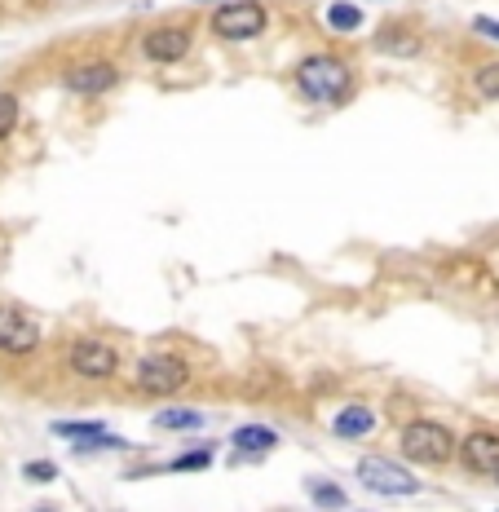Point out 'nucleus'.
I'll list each match as a JSON object with an SVG mask.
<instances>
[{
  "label": "nucleus",
  "instance_id": "nucleus-1",
  "mask_svg": "<svg viewBox=\"0 0 499 512\" xmlns=\"http://www.w3.org/2000/svg\"><path fill=\"white\" fill-rule=\"evenodd\" d=\"M354 67L341 58V53H305L292 67V84L305 102L314 106H345L354 98Z\"/></svg>",
  "mask_w": 499,
  "mask_h": 512
},
{
  "label": "nucleus",
  "instance_id": "nucleus-2",
  "mask_svg": "<svg viewBox=\"0 0 499 512\" xmlns=\"http://www.w3.org/2000/svg\"><path fill=\"white\" fill-rule=\"evenodd\" d=\"M398 451L416 468H447L460 455V437L442 420H407L398 429Z\"/></svg>",
  "mask_w": 499,
  "mask_h": 512
},
{
  "label": "nucleus",
  "instance_id": "nucleus-3",
  "mask_svg": "<svg viewBox=\"0 0 499 512\" xmlns=\"http://www.w3.org/2000/svg\"><path fill=\"white\" fill-rule=\"evenodd\" d=\"M190 384V358L173 349H151L133 362V389L142 398H177Z\"/></svg>",
  "mask_w": 499,
  "mask_h": 512
},
{
  "label": "nucleus",
  "instance_id": "nucleus-4",
  "mask_svg": "<svg viewBox=\"0 0 499 512\" xmlns=\"http://www.w3.org/2000/svg\"><path fill=\"white\" fill-rule=\"evenodd\" d=\"M354 477L358 486L380 499H411L424 490V482L407 468V460H389V455H363L354 464Z\"/></svg>",
  "mask_w": 499,
  "mask_h": 512
},
{
  "label": "nucleus",
  "instance_id": "nucleus-5",
  "mask_svg": "<svg viewBox=\"0 0 499 512\" xmlns=\"http://www.w3.org/2000/svg\"><path fill=\"white\" fill-rule=\"evenodd\" d=\"M62 362H67V371L84 384H111L120 376V349L106 336H76L62 349Z\"/></svg>",
  "mask_w": 499,
  "mask_h": 512
},
{
  "label": "nucleus",
  "instance_id": "nucleus-6",
  "mask_svg": "<svg viewBox=\"0 0 499 512\" xmlns=\"http://www.w3.org/2000/svg\"><path fill=\"white\" fill-rule=\"evenodd\" d=\"M270 27V9L261 0H221L208 14V31L226 45H243V40H257Z\"/></svg>",
  "mask_w": 499,
  "mask_h": 512
},
{
  "label": "nucleus",
  "instance_id": "nucleus-7",
  "mask_svg": "<svg viewBox=\"0 0 499 512\" xmlns=\"http://www.w3.org/2000/svg\"><path fill=\"white\" fill-rule=\"evenodd\" d=\"M137 49H142V58L155 62V67H177V62H186L190 49H195V31L186 23H159L137 36Z\"/></svg>",
  "mask_w": 499,
  "mask_h": 512
},
{
  "label": "nucleus",
  "instance_id": "nucleus-8",
  "mask_svg": "<svg viewBox=\"0 0 499 512\" xmlns=\"http://www.w3.org/2000/svg\"><path fill=\"white\" fill-rule=\"evenodd\" d=\"M124 71L115 58H80L62 71V89L76 93V98H102V93L120 89Z\"/></svg>",
  "mask_w": 499,
  "mask_h": 512
},
{
  "label": "nucleus",
  "instance_id": "nucleus-9",
  "mask_svg": "<svg viewBox=\"0 0 499 512\" xmlns=\"http://www.w3.org/2000/svg\"><path fill=\"white\" fill-rule=\"evenodd\" d=\"M40 340H45V332L23 305H0V354L31 358L40 349Z\"/></svg>",
  "mask_w": 499,
  "mask_h": 512
},
{
  "label": "nucleus",
  "instance_id": "nucleus-10",
  "mask_svg": "<svg viewBox=\"0 0 499 512\" xmlns=\"http://www.w3.org/2000/svg\"><path fill=\"white\" fill-rule=\"evenodd\" d=\"M49 433L62 437V442H67L71 451H80V455H93V451H129V442H124V437H115L102 420H53Z\"/></svg>",
  "mask_w": 499,
  "mask_h": 512
},
{
  "label": "nucleus",
  "instance_id": "nucleus-11",
  "mask_svg": "<svg viewBox=\"0 0 499 512\" xmlns=\"http://www.w3.org/2000/svg\"><path fill=\"white\" fill-rule=\"evenodd\" d=\"M464 473L473 477H499V429H473L460 437V455Z\"/></svg>",
  "mask_w": 499,
  "mask_h": 512
},
{
  "label": "nucleus",
  "instance_id": "nucleus-12",
  "mask_svg": "<svg viewBox=\"0 0 499 512\" xmlns=\"http://www.w3.org/2000/svg\"><path fill=\"white\" fill-rule=\"evenodd\" d=\"M283 437L270 429V424H239L235 433H230V446H235V464L243 460H265V455L279 446Z\"/></svg>",
  "mask_w": 499,
  "mask_h": 512
},
{
  "label": "nucleus",
  "instance_id": "nucleus-13",
  "mask_svg": "<svg viewBox=\"0 0 499 512\" xmlns=\"http://www.w3.org/2000/svg\"><path fill=\"white\" fill-rule=\"evenodd\" d=\"M332 433L341 437V442H363V437L376 433V411L367 407V402H349L332 415Z\"/></svg>",
  "mask_w": 499,
  "mask_h": 512
},
{
  "label": "nucleus",
  "instance_id": "nucleus-14",
  "mask_svg": "<svg viewBox=\"0 0 499 512\" xmlns=\"http://www.w3.org/2000/svg\"><path fill=\"white\" fill-rule=\"evenodd\" d=\"M212 460H217V451H212L208 442H199V446H190V451L173 455V460H164V464H155V468H137V473H129V477H151V473H204V468H212Z\"/></svg>",
  "mask_w": 499,
  "mask_h": 512
},
{
  "label": "nucleus",
  "instance_id": "nucleus-15",
  "mask_svg": "<svg viewBox=\"0 0 499 512\" xmlns=\"http://www.w3.org/2000/svg\"><path fill=\"white\" fill-rule=\"evenodd\" d=\"M376 53H389V58H420L424 36L411 27H385V31H376Z\"/></svg>",
  "mask_w": 499,
  "mask_h": 512
},
{
  "label": "nucleus",
  "instance_id": "nucleus-16",
  "mask_svg": "<svg viewBox=\"0 0 499 512\" xmlns=\"http://www.w3.org/2000/svg\"><path fill=\"white\" fill-rule=\"evenodd\" d=\"M204 424H208V415L195 411V407H164V411H155V429L159 433H199Z\"/></svg>",
  "mask_w": 499,
  "mask_h": 512
},
{
  "label": "nucleus",
  "instance_id": "nucleus-17",
  "mask_svg": "<svg viewBox=\"0 0 499 512\" xmlns=\"http://www.w3.org/2000/svg\"><path fill=\"white\" fill-rule=\"evenodd\" d=\"M305 495H310V504L323 508V512H345V504H349L345 486L332 482V477H305Z\"/></svg>",
  "mask_w": 499,
  "mask_h": 512
},
{
  "label": "nucleus",
  "instance_id": "nucleus-18",
  "mask_svg": "<svg viewBox=\"0 0 499 512\" xmlns=\"http://www.w3.org/2000/svg\"><path fill=\"white\" fill-rule=\"evenodd\" d=\"M323 23L336 31V36H354L358 27H363V9L354 5V0H332L323 14Z\"/></svg>",
  "mask_w": 499,
  "mask_h": 512
},
{
  "label": "nucleus",
  "instance_id": "nucleus-19",
  "mask_svg": "<svg viewBox=\"0 0 499 512\" xmlns=\"http://www.w3.org/2000/svg\"><path fill=\"white\" fill-rule=\"evenodd\" d=\"M473 93L477 98H486V102H499V58L495 62H482V67H473Z\"/></svg>",
  "mask_w": 499,
  "mask_h": 512
},
{
  "label": "nucleus",
  "instance_id": "nucleus-20",
  "mask_svg": "<svg viewBox=\"0 0 499 512\" xmlns=\"http://www.w3.org/2000/svg\"><path fill=\"white\" fill-rule=\"evenodd\" d=\"M18 120H23V102H18L14 89H0V142H9L14 137Z\"/></svg>",
  "mask_w": 499,
  "mask_h": 512
},
{
  "label": "nucleus",
  "instance_id": "nucleus-21",
  "mask_svg": "<svg viewBox=\"0 0 499 512\" xmlns=\"http://www.w3.org/2000/svg\"><path fill=\"white\" fill-rule=\"evenodd\" d=\"M23 477L27 482H58V464L53 460H31V464H23Z\"/></svg>",
  "mask_w": 499,
  "mask_h": 512
},
{
  "label": "nucleus",
  "instance_id": "nucleus-22",
  "mask_svg": "<svg viewBox=\"0 0 499 512\" xmlns=\"http://www.w3.org/2000/svg\"><path fill=\"white\" fill-rule=\"evenodd\" d=\"M473 31L482 40H491V45H499V23H495V18H473Z\"/></svg>",
  "mask_w": 499,
  "mask_h": 512
},
{
  "label": "nucleus",
  "instance_id": "nucleus-23",
  "mask_svg": "<svg viewBox=\"0 0 499 512\" xmlns=\"http://www.w3.org/2000/svg\"><path fill=\"white\" fill-rule=\"evenodd\" d=\"M36 512H53V508H36Z\"/></svg>",
  "mask_w": 499,
  "mask_h": 512
},
{
  "label": "nucleus",
  "instance_id": "nucleus-24",
  "mask_svg": "<svg viewBox=\"0 0 499 512\" xmlns=\"http://www.w3.org/2000/svg\"><path fill=\"white\" fill-rule=\"evenodd\" d=\"M195 5H208V0H195Z\"/></svg>",
  "mask_w": 499,
  "mask_h": 512
},
{
  "label": "nucleus",
  "instance_id": "nucleus-25",
  "mask_svg": "<svg viewBox=\"0 0 499 512\" xmlns=\"http://www.w3.org/2000/svg\"><path fill=\"white\" fill-rule=\"evenodd\" d=\"M495 486H499V477H495Z\"/></svg>",
  "mask_w": 499,
  "mask_h": 512
}]
</instances>
